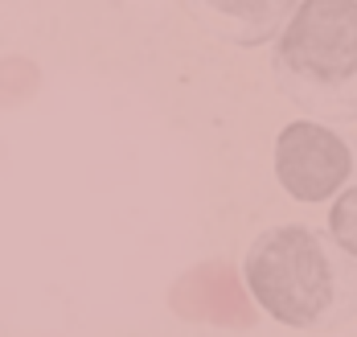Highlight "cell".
Masks as SVG:
<instances>
[{
    "label": "cell",
    "mask_w": 357,
    "mask_h": 337,
    "mask_svg": "<svg viewBox=\"0 0 357 337\" xmlns=\"http://www.w3.org/2000/svg\"><path fill=\"white\" fill-rule=\"evenodd\" d=\"M255 304L287 329L333 334L357 317V255L333 230L284 223L263 230L243 260Z\"/></svg>",
    "instance_id": "6da1fadb"
},
{
    "label": "cell",
    "mask_w": 357,
    "mask_h": 337,
    "mask_svg": "<svg viewBox=\"0 0 357 337\" xmlns=\"http://www.w3.org/2000/svg\"><path fill=\"white\" fill-rule=\"evenodd\" d=\"M271 78L321 123L357 119V0H300L271 45Z\"/></svg>",
    "instance_id": "7a4b0ae2"
},
{
    "label": "cell",
    "mask_w": 357,
    "mask_h": 337,
    "mask_svg": "<svg viewBox=\"0 0 357 337\" xmlns=\"http://www.w3.org/2000/svg\"><path fill=\"white\" fill-rule=\"evenodd\" d=\"M354 173V152L345 136L317 119H296L275 136V181L296 202L337 197Z\"/></svg>",
    "instance_id": "3957f363"
},
{
    "label": "cell",
    "mask_w": 357,
    "mask_h": 337,
    "mask_svg": "<svg viewBox=\"0 0 357 337\" xmlns=\"http://www.w3.org/2000/svg\"><path fill=\"white\" fill-rule=\"evenodd\" d=\"M185 4L210 38L238 50L271 45L300 8V0H185Z\"/></svg>",
    "instance_id": "277c9868"
},
{
    "label": "cell",
    "mask_w": 357,
    "mask_h": 337,
    "mask_svg": "<svg viewBox=\"0 0 357 337\" xmlns=\"http://www.w3.org/2000/svg\"><path fill=\"white\" fill-rule=\"evenodd\" d=\"M328 230L337 234V243H341L349 255H357V186L337 193V202H333V210H328Z\"/></svg>",
    "instance_id": "5b68a950"
}]
</instances>
